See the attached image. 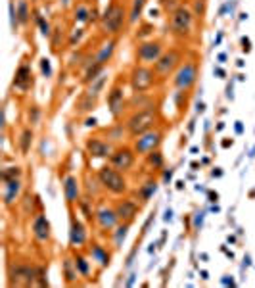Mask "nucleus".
Segmentation results:
<instances>
[{"instance_id":"f257e3e1","label":"nucleus","mask_w":255,"mask_h":288,"mask_svg":"<svg viewBox=\"0 0 255 288\" xmlns=\"http://www.w3.org/2000/svg\"><path fill=\"white\" fill-rule=\"evenodd\" d=\"M125 127H127V133H129V138H137L139 134L146 133L158 125L163 123V115H162V104L160 100L140 108V110H133L129 111V115L123 119Z\"/></svg>"},{"instance_id":"f03ea898","label":"nucleus","mask_w":255,"mask_h":288,"mask_svg":"<svg viewBox=\"0 0 255 288\" xmlns=\"http://www.w3.org/2000/svg\"><path fill=\"white\" fill-rule=\"evenodd\" d=\"M129 6L131 0H110L98 23L104 37H119L125 33V27H129Z\"/></svg>"},{"instance_id":"7ed1b4c3","label":"nucleus","mask_w":255,"mask_h":288,"mask_svg":"<svg viewBox=\"0 0 255 288\" xmlns=\"http://www.w3.org/2000/svg\"><path fill=\"white\" fill-rule=\"evenodd\" d=\"M198 22L190 4L181 2L171 14H169V20H167V29L171 33L173 39H177L181 45H186L192 41L194 37V23Z\"/></svg>"},{"instance_id":"20e7f679","label":"nucleus","mask_w":255,"mask_h":288,"mask_svg":"<svg viewBox=\"0 0 255 288\" xmlns=\"http://www.w3.org/2000/svg\"><path fill=\"white\" fill-rule=\"evenodd\" d=\"M96 177L100 181L102 188L106 194H112V196H125L131 192V186H129V179L123 171L116 169L114 165L106 163V165H100L96 169Z\"/></svg>"},{"instance_id":"39448f33","label":"nucleus","mask_w":255,"mask_h":288,"mask_svg":"<svg viewBox=\"0 0 255 288\" xmlns=\"http://www.w3.org/2000/svg\"><path fill=\"white\" fill-rule=\"evenodd\" d=\"M186 60V50L185 46L181 45H175V46H169L165 52H163V56L154 64V69H156V75H158V79H160V83H167L173 75H175V71L181 67V64Z\"/></svg>"},{"instance_id":"423d86ee","label":"nucleus","mask_w":255,"mask_h":288,"mask_svg":"<svg viewBox=\"0 0 255 288\" xmlns=\"http://www.w3.org/2000/svg\"><path fill=\"white\" fill-rule=\"evenodd\" d=\"M200 77V60L198 56H190L181 64V67L175 71V75L171 77V87L175 90H183V92H190L196 87Z\"/></svg>"},{"instance_id":"0eeeda50","label":"nucleus","mask_w":255,"mask_h":288,"mask_svg":"<svg viewBox=\"0 0 255 288\" xmlns=\"http://www.w3.org/2000/svg\"><path fill=\"white\" fill-rule=\"evenodd\" d=\"M127 81L133 92H150L160 85L154 66H144V64H135L131 67L127 73Z\"/></svg>"},{"instance_id":"6e6552de","label":"nucleus","mask_w":255,"mask_h":288,"mask_svg":"<svg viewBox=\"0 0 255 288\" xmlns=\"http://www.w3.org/2000/svg\"><path fill=\"white\" fill-rule=\"evenodd\" d=\"M165 133H167V125H158V127H154V129H150V131H146V133L139 134L137 138H131V144H133V148H135V152L139 154V157L146 154H150V152H154V150H160L163 144V138H165Z\"/></svg>"},{"instance_id":"1a4fd4ad","label":"nucleus","mask_w":255,"mask_h":288,"mask_svg":"<svg viewBox=\"0 0 255 288\" xmlns=\"http://www.w3.org/2000/svg\"><path fill=\"white\" fill-rule=\"evenodd\" d=\"M8 277L10 287H39V267L31 263H10Z\"/></svg>"},{"instance_id":"9d476101","label":"nucleus","mask_w":255,"mask_h":288,"mask_svg":"<svg viewBox=\"0 0 255 288\" xmlns=\"http://www.w3.org/2000/svg\"><path fill=\"white\" fill-rule=\"evenodd\" d=\"M165 43L163 39H146L140 41L137 50H135V64H144V66H154L165 52Z\"/></svg>"},{"instance_id":"9b49d317","label":"nucleus","mask_w":255,"mask_h":288,"mask_svg":"<svg viewBox=\"0 0 255 288\" xmlns=\"http://www.w3.org/2000/svg\"><path fill=\"white\" fill-rule=\"evenodd\" d=\"M121 77H123V75H119V79L110 87L108 96H106L108 110H110L112 117H114L116 121L123 117V113L127 111V102H129V98H127V94H125V81H121Z\"/></svg>"},{"instance_id":"f8f14e48","label":"nucleus","mask_w":255,"mask_h":288,"mask_svg":"<svg viewBox=\"0 0 255 288\" xmlns=\"http://www.w3.org/2000/svg\"><path fill=\"white\" fill-rule=\"evenodd\" d=\"M137 157H139V154L135 152L133 144L123 142V144H117L116 146V150L108 157V163L114 165L119 171H123V173H129L137 165Z\"/></svg>"},{"instance_id":"ddd939ff","label":"nucleus","mask_w":255,"mask_h":288,"mask_svg":"<svg viewBox=\"0 0 255 288\" xmlns=\"http://www.w3.org/2000/svg\"><path fill=\"white\" fill-rule=\"evenodd\" d=\"M94 223L98 225L100 231L104 233H112L119 225V215H117L114 204H108L106 200H96V213H94Z\"/></svg>"},{"instance_id":"4468645a","label":"nucleus","mask_w":255,"mask_h":288,"mask_svg":"<svg viewBox=\"0 0 255 288\" xmlns=\"http://www.w3.org/2000/svg\"><path fill=\"white\" fill-rule=\"evenodd\" d=\"M114 150H116V144L100 134H91L85 142V152L93 159H108Z\"/></svg>"},{"instance_id":"2eb2a0df","label":"nucleus","mask_w":255,"mask_h":288,"mask_svg":"<svg viewBox=\"0 0 255 288\" xmlns=\"http://www.w3.org/2000/svg\"><path fill=\"white\" fill-rule=\"evenodd\" d=\"M114 208H116L117 215H119V221L121 223H133L139 217L140 209H142V204L139 202V198L135 196H119L114 202Z\"/></svg>"},{"instance_id":"dca6fc26","label":"nucleus","mask_w":255,"mask_h":288,"mask_svg":"<svg viewBox=\"0 0 255 288\" xmlns=\"http://www.w3.org/2000/svg\"><path fill=\"white\" fill-rule=\"evenodd\" d=\"M89 244V231L87 225L81 221L71 208V219H70V246L71 250H81L83 246Z\"/></svg>"},{"instance_id":"f3484780","label":"nucleus","mask_w":255,"mask_h":288,"mask_svg":"<svg viewBox=\"0 0 255 288\" xmlns=\"http://www.w3.org/2000/svg\"><path fill=\"white\" fill-rule=\"evenodd\" d=\"M87 254L91 256L93 263L100 267V269H108L112 263V252L108 250V246H104L98 240H89L87 244Z\"/></svg>"},{"instance_id":"a211bd4d","label":"nucleus","mask_w":255,"mask_h":288,"mask_svg":"<svg viewBox=\"0 0 255 288\" xmlns=\"http://www.w3.org/2000/svg\"><path fill=\"white\" fill-rule=\"evenodd\" d=\"M31 231H33L35 240H37V242H41V244L50 242V238H52V229H50V223H48L45 213H37V215L33 217Z\"/></svg>"},{"instance_id":"6ab92c4d","label":"nucleus","mask_w":255,"mask_h":288,"mask_svg":"<svg viewBox=\"0 0 255 288\" xmlns=\"http://www.w3.org/2000/svg\"><path fill=\"white\" fill-rule=\"evenodd\" d=\"M22 188H23V183L22 179H10V181H4L2 184V200H4V206L6 208H12L20 194H22Z\"/></svg>"},{"instance_id":"aec40b11","label":"nucleus","mask_w":255,"mask_h":288,"mask_svg":"<svg viewBox=\"0 0 255 288\" xmlns=\"http://www.w3.org/2000/svg\"><path fill=\"white\" fill-rule=\"evenodd\" d=\"M64 196H66V202L70 208H75L81 200V183L75 175H68L64 179Z\"/></svg>"},{"instance_id":"412c9836","label":"nucleus","mask_w":255,"mask_h":288,"mask_svg":"<svg viewBox=\"0 0 255 288\" xmlns=\"http://www.w3.org/2000/svg\"><path fill=\"white\" fill-rule=\"evenodd\" d=\"M116 48H117V37H110L104 45L100 46L96 52H94V60L102 66H108L116 54Z\"/></svg>"},{"instance_id":"4be33fe9","label":"nucleus","mask_w":255,"mask_h":288,"mask_svg":"<svg viewBox=\"0 0 255 288\" xmlns=\"http://www.w3.org/2000/svg\"><path fill=\"white\" fill-rule=\"evenodd\" d=\"M102 133L104 136L110 140V142H114V144H123V140L125 138H129V133H127V127H125V123L123 121H119L117 119L114 125H110V127H106V129H102Z\"/></svg>"},{"instance_id":"5701e85b","label":"nucleus","mask_w":255,"mask_h":288,"mask_svg":"<svg viewBox=\"0 0 255 288\" xmlns=\"http://www.w3.org/2000/svg\"><path fill=\"white\" fill-rule=\"evenodd\" d=\"M14 87L20 90H29L33 87V71L29 64H22L16 71V77H14Z\"/></svg>"},{"instance_id":"b1692460","label":"nucleus","mask_w":255,"mask_h":288,"mask_svg":"<svg viewBox=\"0 0 255 288\" xmlns=\"http://www.w3.org/2000/svg\"><path fill=\"white\" fill-rule=\"evenodd\" d=\"M98 106V96H93L91 92H81V96L77 98L75 102V113L79 115H85V113H91Z\"/></svg>"},{"instance_id":"393cba45","label":"nucleus","mask_w":255,"mask_h":288,"mask_svg":"<svg viewBox=\"0 0 255 288\" xmlns=\"http://www.w3.org/2000/svg\"><path fill=\"white\" fill-rule=\"evenodd\" d=\"M73 260H75V265H77L81 279H91V265H93L91 256L81 250H73Z\"/></svg>"},{"instance_id":"a878e982","label":"nucleus","mask_w":255,"mask_h":288,"mask_svg":"<svg viewBox=\"0 0 255 288\" xmlns=\"http://www.w3.org/2000/svg\"><path fill=\"white\" fill-rule=\"evenodd\" d=\"M62 275H64V279H66V283L68 285H75L77 283V279L81 277L79 275V271H77V265H75V260H73V254H66L64 256V260H62Z\"/></svg>"},{"instance_id":"bb28decb","label":"nucleus","mask_w":255,"mask_h":288,"mask_svg":"<svg viewBox=\"0 0 255 288\" xmlns=\"http://www.w3.org/2000/svg\"><path fill=\"white\" fill-rule=\"evenodd\" d=\"M156 190H158V181L154 177H148L142 184H139V188L135 190V194H137V198L140 200V204L144 206L148 200L156 194Z\"/></svg>"},{"instance_id":"cd10ccee","label":"nucleus","mask_w":255,"mask_h":288,"mask_svg":"<svg viewBox=\"0 0 255 288\" xmlns=\"http://www.w3.org/2000/svg\"><path fill=\"white\" fill-rule=\"evenodd\" d=\"M94 202H96V200H94L93 196L85 194V196H81L79 204H77L79 213L85 215V219L89 223H94V213H96V204H94Z\"/></svg>"},{"instance_id":"c85d7f7f","label":"nucleus","mask_w":255,"mask_h":288,"mask_svg":"<svg viewBox=\"0 0 255 288\" xmlns=\"http://www.w3.org/2000/svg\"><path fill=\"white\" fill-rule=\"evenodd\" d=\"M91 8L85 0H79L75 2L73 6V22L75 23H91Z\"/></svg>"},{"instance_id":"c756f323","label":"nucleus","mask_w":255,"mask_h":288,"mask_svg":"<svg viewBox=\"0 0 255 288\" xmlns=\"http://www.w3.org/2000/svg\"><path fill=\"white\" fill-rule=\"evenodd\" d=\"M144 165L150 167V171H162L163 165H165V157H163L162 148L144 156Z\"/></svg>"},{"instance_id":"7c9ffc66","label":"nucleus","mask_w":255,"mask_h":288,"mask_svg":"<svg viewBox=\"0 0 255 288\" xmlns=\"http://www.w3.org/2000/svg\"><path fill=\"white\" fill-rule=\"evenodd\" d=\"M104 71H106V66H102V64H98L96 60H93L89 66H85V75H83L81 83H83V85L93 83L94 79H96V77H100Z\"/></svg>"},{"instance_id":"2f4dec72","label":"nucleus","mask_w":255,"mask_h":288,"mask_svg":"<svg viewBox=\"0 0 255 288\" xmlns=\"http://www.w3.org/2000/svg\"><path fill=\"white\" fill-rule=\"evenodd\" d=\"M33 138H35V131L31 127H23V131H22L20 138H18V148H20L22 156L29 154V150L33 146Z\"/></svg>"},{"instance_id":"473e14b6","label":"nucleus","mask_w":255,"mask_h":288,"mask_svg":"<svg viewBox=\"0 0 255 288\" xmlns=\"http://www.w3.org/2000/svg\"><path fill=\"white\" fill-rule=\"evenodd\" d=\"M146 4H148V0H131V6H129V27L140 22Z\"/></svg>"},{"instance_id":"72a5a7b5","label":"nucleus","mask_w":255,"mask_h":288,"mask_svg":"<svg viewBox=\"0 0 255 288\" xmlns=\"http://www.w3.org/2000/svg\"><path fill=\"white\" fill-rule=\"evenodd\" d=\"M129 229H131V223H119L116 229L112 231L114 248H121L123 240H125V238H127V235H129Z\"/></svg>"},{"instance_id":"f704fd0d","label":"nucleus","mask_w":255,"mask_h":288,"mask_svg":"<svg viewBox=\"0 0 255 288\" xmlns=\"http://www.w3.org/2000/svg\"><path fill=\"white\" fill-rule=\"evenodd\" d=\"M106 85H108V75H106V71H104L100 77H96L93 83L87 85V92H91L93 96H98V98H100V94L104 92Z\"/></svg>"},{"instance_id":"c9c22d12","label":"nucleus","mask_w":255,"mask_h":288,"mask_svg":"<svg viewBox=\"0 0 255 288\" xmlns=\"http://www.w3.org/2000/svg\"><path fill=\"white\" fill-rule=\"evenodd\" d=\"M16 12H18V20H20V25H29L31 22V6L27 0H20L18 6H16Z\"/></svg>"},{"instance_id":"e433bc0d","label":"nucleus","mask_w":255,"mask_h":288,"mask_svg":"<svg viewBox=\"0 0 255 288\" xmlns=\"http://www.w3.org/2000/svg\"><path fill=\"white\" fill-rule=\"evenodd\" d=\"M190 8L198 22H204L208 16V0H190Z\"/></svg>"},{"instance_id":"4c0bfd02","label":"nucleus","mask_w":255,"mask_h":288,"mask_svg":"<svg viewBox=\"0 0 255 288\" xmlns=\"http://www.w3.org/2000/svg\"><path fill=\"white\" fill-rule=\"evenodd\" d=\"M85 29L83 27H77V29H73L70 33V37H68V46L70 48H77V46L81 45V41H83V37H85Z\"/></svg>"},{"instance_id":"58836bf2","label":"nucleus","mask_w":255,"mask_h":288,"mask_svg":"<svg viewBox=\"0 0 255 288\" xmlns=\"http://www.w3.org/2000/svg\"><path fill=\"white\" fill-rule=\"evenodd\" d=\"M23 175V169L20 165H10V167H4L2 169V183L4 181H10V179H22Z\"/></svg>"},{"instance_id":"ea45409f","label":"nucleus","mask_w":255,"mask_h":288,"mask_svg":"<svg viewBox=\"0 0 255 288\" xmlns=\"http://www.w3.org/2000/svg\"><path fill=\"white\" fill-rule=\"evenodd\" d=\"M35 22L41 27V35L43 37H52V27H50V23L46 22V18L41 12H35Z\"/></svg>"},{"instance_id":"a19ab883","label":"nucleus","mask_w":255,"mask_h":288,"mask_svg":"<svg viewBox=\"0 0 255 288\" xmlns=\"http://www.w3.org/2000/svg\"><path fill=\"white\" fill-rule=\"evenodd\" d=\"M152 31H156V27L152 25V23H140L139 25V31H137V39H140V41H146V39H152L150 37V33Z\"/></svg>"},{"instance_id":"79ce46f5","label":"nucleus","mask_w":255,"mask_h":288,"mask_svg":"<svg viewBox=\"0 0 255 288\" xmlns=\"http://www.w3.org/2000/svg\"><path fill=\"white\" fill-rule=\"evenodd\" d=\"M41 115H43V110H41L37 104L29 106V110H27V119H29L31 125H37V123L41 121Z\"/></svg>"},{"instance_id":"37998d69","label":"nucleus","mask_w":255,"mask_h":288,"mask_svg":"<svg viewBox=\"0 0 255 288\" xmlns=\"http://www.w3.org/2000/svg\"><path fill=\"white\" fill-rule=\"evenodd\" d=\"M158 4L162 6L163 10L167 12V14H171L179 4H181V0H158Z\"/></svg>"},{"instance_id":"c03bdc74","label":"nucleus","mask_w":255,"mask_h":288,"mask_svg":"<svg viewBox=\"0 0 255 288\" xmlns=\"http://www.w3.org/2000/svg\"><path fill=\"white\" fill-rule=\"evenodd\" d=\"M10 23H12V29L16 31L18 25H20V20H18V12H16V6L14 2H10Z\"/></svg>"},{"instance_id":"a18cd8bd","label":"nucleus","mask_w":255,"mask_h":288,"mask_svg":"<svg viewBox=\"0 0 255 288\" xmlns=\"http://www.w3.org/2000/svg\"><path fill=\"white\" fill-rule=\"evenodd\" d=\"M41 71H43V75L45 77H52V66H50V60L48 58H43L41 60Z\"/></svg>"},{"instance_id":"49530a36","label":"nucleus","mask_w":255,"mask_h":288,"mask_svg":"<svg viewBox=\"0 0 255 288\" xmlns=\"http://www.w3.org/2000/svg\"><path fill=\"white\" fill-rule=\"evenodd\" d=\"M100 18H102V16H100V12H98V8H96V6H93V8H91V23H100Z\"/></svg>"},{"instance_id":"de8ad7c7","label":"nucleus","mask_w":255,"mask_h":288,"mask_svg":"<svg viewBox=\"0 0 255 288\" xmlns=\"http://www.w3.org/2000/svg\"><path fill=\"white\" fill-rule=\"evenodd\" d=\"M242 45H244L242 48H244L246 52H250V50H252V46H250L252 45V43H250V39H242Z\"/></svg>"},{"instance_id":"09e8293b","label":"nucleus","mask_w":255,"mask_h":288,"mask_svg":"<svg viewBox=\"0 0 255 288\" xmlns=\"http://www.w3.org/2000/svg\"><path fill=\"white\" fill-rule=\"evenodd\" d=\"M213 71H215V73H217V75H219V77H223V75H225V71H223V69H221V67H215V69H213Z\"/></svg>"},{"instance_id":"8fccbe9b","label":"nucleus","mask_w":255,"mask_h":288,"mask_svg":"<svg viewBox=\"0 0 255 288\" xmlns=\"http://www.w3.org/2000/svg\"><path fill=\"white\" fill-rule=\"evenodd\" d=\"M87 125H89V127L93 125V127H94V125H96V119H94V117H93V119H87Z\"/></svg>"},{"instance_id":"3c124183","label":"nucleus","mask_w":255,"mask_h":288,"mask_svg":"<svg viewBox=\"0 0 255 288\" xmlns=\"http://www.w3.org/2000/svg\"><path fill=\"white\" fill-rule=\"evenodd\" d=\"M223 146H225V148H229V146H232V140H223Z\"/></svg>"},{"instance_id":"603ef678","label":"nucleus","mask_w":255,"mask_h":288,"mask_svg":"<svg viewBox=\"0 0 255 288\" xmlns=\"http://www.w3.org/2000/svg\"><path fill=\"white\" fill-rule=\"evenodd\" d=\"M150 16L152 18H158V10H150Z\"/></svg>"},{"instance_id":"864d4df0","label":"nucleus","mask_w":255,"mask_h":288,"mask_svg":"<svg viewBox=\"0 0 255 288\" xmlns=\"http://www.w3.org/2000/svg\"><path fill=\"white\" fill-rule=\"evenodd\" d=\"M60 2H62V4L66 6V8H68V6H70V4H71V0H60Z\"/></svg>"}]
</instances>
